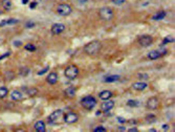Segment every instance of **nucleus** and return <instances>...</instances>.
Segmentation results:
<instances>
[{
	"label": "nucleus",
	"instance_id": "1",
	"mask_svg": "<svg viewBox=\"0 0 175 132\" xmlns=\"http://www.w3.org/2000/svg\"><path fill=\"white\" fill-rule=\"evenodd\" d=\"M101 48H102L101 42L98 40H94V41H91V42L87 43L84 46V51L89 56H96L100 53Z\"/></svg>",
	"mask_w": 175,
	"mask_h": 132
},
{
	"label": "nucleus",
	"instance_id": "2",
	"mask_svg": "<svg viewBox=\"0 0 175 132\" xmlns=\"http://www.w3.org/2000/svg\"><path fill=\"white\" fill-rule=\"evenodd\" d=\"M96 100L92 95H86L81 100V106L86 110H91L96 107Z\"/></svg>",
	"mask_w": 175,
	"mask_h": 132
},
{
	"label": "nucleus",
	"instance_id": "3",
	"mask_svg": "<svg viewBox=\"0 0 175 132\" xmlns=\"http://www.w3.org/2000/svg\"><path fill=\"white\" fill-rule=\"evenodd\" d=\"M99 16L102 20H105V21H110L111 19L113 18L114 13L112 11V9L110 7H102L101 9L99 11Z\"/></svg>",
	"mask_w": 175,
	"mask_h": 132
},
{
	"label": "nucleus",
	"instance_id": "4",
	"mask_svg": "<svg viewBox=\"0 0 175 132\" xmlns=\"http://www.w3.org/2000/svg\"><path fill=\"white\" fill-rule=\"evenodd\" d=\"M64 75L67 79L74 80V79H76L78 77V75H79V68H78L76 65H69L65 68Z\"/></svg>",
	"mask_w": 175,
	"mask_h": 132
},
{
	"label": "nucleus",
	"instance_id": "5",
	"mask_svg": "<svg viewBox=\"0 0 175 132\" xmlns=\"http://www.w3.org/2000/svg\"><path fill=\"white\" fill-rule=\"evenodd\" d=\"M56 12H57L58 15H60V16L65 17V16H68V15L71 14L72 9H71V6L67 3H60L59 5L57 6V9H56Z\"/></svg>",
	"mask_w": 175,
	"mask_h": 132
},
{
	"label": "nucleus",
	"instance_id": "6",
	"mask_svg": "<svg viewBox=\"0 0 175 132\" xmlns=\"http://www.w3.org/2000/svg\"><path fill=\"white\" fill-rule=\"evenodd\" d=\"M137 42L142 47H148V46L152 45L153 43V38L149 35H143L137 39Z\"/></svg>",
	"mask_w": 175,
	"mask_h": 132
},
{
	"label": "nucleus",
	"instance_id": "7",
	"mask_svg": "<svg viewBox=\"0 0 175 132\" xmlns=\"http://www.w3.org/2000/svg\"><path fill=\"white\" fill-rule=\"evenodd\" d=\"M63 121H64L66 124H69V125L74 124L79 121V115H78V113H76V112L70 111V112H68V113H66L64 115Z\"/></svg>",
	"mask_w": 175,
	"mask_h": 132
},
{
	"label": "nucleus",
	"instance_id": "8",
	"mask_svg": "<svg viewBox=\"0 0 175 132\" xmlns=\"http://www.w3.org/2000/svg\"><path fill=\"white\" fill-rule=\"evenodd\" d=\"M63 116V110L58 109L56 111H53L52 113L49 114L48 116V122L49 123H59V119H61Z\"/></svg>",
	"mask_w": 175,
	"mask_h": 132
},
{
	"label": "nucleus",
	"instance_id": "9",
	"mask_svg": "<svg viewBox=\"0 0 175 132\" xmlns=\"http://www.w3.org/2000/svg\"><path fill=\"white\" fill-rule=\"evenodd\" d=\"M65 29V25L63 23H55L52 24V28H50V31H52V35H60L64 31Z\"/></svg>",
	"mask_w": 175,
	"mask_h": 132
},
{
	"label": "nucleus",
	"instance_id": "10",
	"mask_svg": "<svg viewBox=\"0 0 175 132\" xmlns=\"http://www.w3.org/2000/svg\"><path fill=\"white\" fill-rule=\"evenodd\" d=\"M158 103H159V102H158V99H157V97H150V99L147 101V104H146V106H147L148 109L154 110V109H156L157 107H158Z\"/></svg>",
	"mask_w": 175,
	"mask_h": 132
},
{
	"label": "nucleus",
	"instance_id": "11",
	"mask_svg": "<svg viewBox=\"0 0 175 132\" xmlns=\"http://www.w3.org/2000/svg\"><path fill=\"white\" fill-rule=\"evenodd\" d=\"M114 107V102L111 101L110 99L109 100H105V102H103V104L101 105V110L103 112H107V111H110Z\"/></svg>",
	"mask_w": 175,
	"mask_h": 132
},
{
	"label": "nucleus",
	"instance_id": "12",
	"mask_svg": "<svg viewBox=\"0 0 175 132\" xmlns=\"http://www.w3.org/2000/svg\"><path fill=\"white\" fill-rule=\"evenodd\" d=\"M58 80H59V77H58L57 72H49L47 75V77H46V82L49 83V84H56V83L58 82Z\"/></svg>",
	"mask_w": 175,
	"mask_h": 132
},
{
	"label": "nucleus",
	"instance_id": "13",
	"mask_svg": "<svg viewBox=\"0 0 175 132\" xmlns=\"http://www.w3.org/2000/svg\"><path fill=\"white\" fill-rule=\"evenodd\" d=\"M34 128L37 132H45L46 130V126L45 123L43 121H37L34 125Z\"/></svg>",
	"mask_w": 175,
	"mask_h": 132
},
{
	"label": "nucleus",
	"instance_id": "14",
	"mask_svg": "<svg viewBox=\"0 0 175 132\" xmlns=\"http://www.w3.org/2000/svg\"><path fill=\"white\" fill-rule=\"evenodd\" d=\"M160 57H162V53H160L158 50H151V51H149L148 55H147V58L149 59V60H151V61L157 60V59H159Z\"/></svg>",
	"mask_w": 175,
	"mask_h": 132
},
{
	"label": "nucleus",
	"instance_id": "15",
	"mask_svg": "<svg viewBox=\"0 0 175 132\" xmlns=\"http://www.w3.org/2000/svg\"><path fill=\"white\" fill-rule=\"evenodd\" d=\"M148 87L147 83L145 82H136V83H133L132 84V88L134 90H138V91H142V90L146 89Z\"/></svg>",
	"mask_w": 175,
	"mask_h": 132
},
{
	"label": "nucleus",
	"instance_id": "16",
	"mask_svg": "<svg viewBox=\"0 0 175 132\" xmlns=\"http://www.w3.org/2000/svg\"><path fill=\"white\" fill-rule=\"evenodd\" d=\"M112 92L110 91V90H103V91L100 92L99 97L101 100H103V101H105V100H109L111 99V97H112Z\"/></svg>",
	"mask_w": 175,
	"mask_h": 132
},
{
	"label": "nucleus",
	"instance_id": "17",
	"mask_svg": "<svg viewBox=\"0 0 175 132\" xmlns=\"http://www.w3.org/2000/svg\"><path fill=\"white\" fill-rule=\"evenodd\" d=\"M23 97L22 93H21L20 91H18V90H13V91L11 92V99L14 100V101H19V100H21Z\"/></svg>",
	"mask_w": 175,
	"mask_h": 132
},
{
	"label": "nucleus",
	"instance_id": "18",
	"mask_svg": "<svg viewBox=\"0 0 175 132\" xmlns=\"http://www.w3.org/2000/svg\"><path fill=\"white\" fill-rule=\"evenodd\" d=\"M118 80H120V75H108V77L104 78V82H106V83H113Z\"/></svg>",
	"mask_w": 175,
	"mask_h": 132
},
{
	"label": "nucleus",
	"instance_id": "19",
	"mask_svg": "<svg viewBox=\"0 0 175 132\" xmlns=\"http://www.w3.org/2000/svg\"><path fill=\"white\" fill-rule=\"evenodd\" d=\"M165 17H166V12L160 11V12H158L157 14L153 15V16H152V20L159 21V20H162V19H164Z\"/></svg>",
	"mask_w": 175,
	"mask_h": 132
},
{
	"label": "nucleus",
	"instance_id": "20",
	"mask_svg": "<svg viewBox=\"0 0 175 132\" xmlns=\"http://www.w3.org/2000/svg\"><path fill=\"white\" fill-rule=\"evenodd\" d=\"M19 20H16V19H8V20H2L0 22V26H5V25H11V24H16L18 23Z\"/></svg>",
	"mask_w": 175,
	"mask_h": 132
},
{
	"label": "nucleus",
	"instance_id": "21",
	"mask_svg": "<svg viewBox=\"0 0 175 132\" xmlns=\"http://www.w3.org/2000/svg\"><path fill=\"white\" fill-rule=\"evenodd\" d=\"M64 93L68 97H74V95H76V89L72 87H68L64 90Z\"/></svg>",
	"mask_w": 175,
	"mask_h": 132
},
{
	"label": "nucleus",
	"instance_id": "22",
	"mask_svg": "<svg viewBox=\"0 0 175 132\" xmlns=\"http://www.w3.org/2000/svg\"><path fill=\"white\" fill-rule=\"evenodd\" d=\"M9 94V89L6 87H0V99H4Z\"/></svg>",
	"mask_w": 175,
	"mask_h": 132
},
{
	"label": "nucleus",
	"instance_id": "23",
	"mask_svg": "<svg viewBox=\"0 0 175 132\" xmlns=\"http://www.w3.org/2000/svg\"><path fill=\"white\" fill-rule=\"evenodd\" d=\"M174 37L172 36H167L166 38H164V40H162V43L164 44H168V43H173L174 42Z\"/></svg>",
	"mask_w": 175,
	"mask_h": 132
},
{
	"label": "nucleus",
	"instance_id": "24",
	"mask_svg": "<svg viewBox=\"0 0 175 132\" xmlns=\"http://www.w3.org/2000/svg\"><path fill=\"white\" fill-rule=\"evenodd\" d=\"M127 105L129 107H137L138 105H140V103L137 101H135V100H129V101L127 102Z\"/></svg>",
	"mask_w": 175,
	"mask_h": 132
},
{
	"label": "nucleus",
	"instance_id": "25",
	"mask_svg": "<svg viewBox=\"0 0 175 132\" xmlns=\"http://www.w3.org/2000/svg\"><path fill=\"white\" fill-rule=\"evenodd\" d=\"M24 48L28 51H35L36 50V46L34 45V44H26V45L24 46Z\"/></svg>",
	"mask_w": 175,
	"mask_h": 132
},
{
	"label": "nucleus",
	"instance_id": "26",
	"mask_svg": "<svg viewBox=\"0 0 175 132\" xmlns=\"http://www.w3.org/2000/svg\"><path fill=\"white\" fill-rule=\"evenodd\" d=\"M93 131L94 132H106V128L103 126H98L93 129Z\"/></svg>",
	"mask_w": 175,
	"mask_h": 132
},
{
	"label": "nucleus",
	"instance_id": "27",
	"mask_svg": "<svg viewBox=\"0 0 175 132\" xmlns=\"http://www.w3.org/2000/svg\"><path fill=\"white\" fill-rule=\"evenodd\" d=\"M11 5H12V3H11V1H9V0H3V6L5 7L6 9H11Z\"/></svg>",
	"mask_w": 175,
	"mask_h": 132
},
{
	"label": "nucleus",
	"instance_id": "28",
	"mask_svg": "<svg viewBox=\"0 0 175 132\" xmlns=\"http://www.w3.org/2000/svg\"><path fill=\"white\" fill-rule=\"evenodd\" d=\"M111 1H112L115 5H122L123 3L126 2V0H111Z\"/></svg>",
	"mask_w": 175,
	"mask_h": 132
},
{
	"label": "nucleus",
	"instance_id": "29",
	"mask_svg": "<svg viewBox=\"0 0 175 132\" xmlns=\"http://www.w3.org/2000/svg\"><path fill=\"white\" fill-rule=\"evenodd\" d=\"M36 24H35V22H33V21H27L26 22V24H25V26L27 28H31V27H34Z\"/></svg>",
	"mask_w": 175,
	"mask_h": 132
},
{
	"label": "nucleus",
	"instance_id": "30",
	"mask_svg": "<svg viewBox=\"0 0 175 132\" xmlns=\"http://www.w3.org/2000/svg\"><path fill=\"white\" fill-rule=\"evenodd\" d=\"M38 93V90L36 89V88H31V89L28 90V94L30 95H35Z\"/></svg>",
	"mask_w": 175,
	"mask_h": 132
},
{
	"label": "nucleus",
	"instance_id": "31",
	"mask_svg": "<svg viewBox=\"0 0 175 132\" xmlns=\"http://www.w3.org/2000/svg\"><path fill=\"white\" fill-rule=\"evenodd\" d=\"M138 79H148V75L147 73H138Z\"/></svg>",
	"mask_w": 175,
	"mask_h": 132
},
{
	"label": "nucleus",
	"instance_id": "32",
	"mask_svg": "<svg viewBox=\"0 0 175 132\" xmlns=\"http://www.w3.org/2000/svg\"><path fill=\"white\" fill-rule=\"evenodd\" d=\"M48 69H49V67H48V66H47V67L43 68V69H42V70H40V71H39V72H38V75H43V73H45V72H46V71H47V70H48Z\"/></svg>",
	"mask_w": 175,
	"mask_h": 132
},
{
	"label": "nucleus",
	"instance_id": "33",
	"mask_svg": "<svg viewBox=\"0 0 175 132\" xmlns=\"http://www.w3.org/2000/svg\"><path fill=\"white\" fill-rule=\"evenodd\" d=\"M118 121L120 122V123H125V122H126V121H125V119H124V117H121V116H118Z\"/></svg>",
	"mask_w": 175,
	"mask_h": 132
},
{
	"label": "nucleus",
	"instance_id": "34",
	"mask_svg": "<svg viewBox=\"0 0 175 132\" xmlns=\"http://www.w3.org/2000/svg\"><path fill=\"white\" fill-rule=\"evenodd\" d=\"M36 5H37V2H33V3L30 4V7H31V9H35Z\"/></svg>",
	"mask_w": 175,
	"mask_h": 132
},
{
	"label": "nucleus",
	"instance_id": "35",
	"mask_svg": "<svg viewBox=\"0 0 175 132\" xmlns=\"http://www.w3.org/2000/svg\"><path fill=\"white\" fill-rule=\"evenodd\" d=\"M14 45L20 46V45H22V43H21V41H15V42H14Z\"/></svg>",
	"mask_w": 175,
	"mask_h": 132
},
{
	"label": "nucleus",
	"instance_id": "36",
	"mask_svg": "<svg viewBox=\"0 0 175 132\" xmlns=\"http://www.w3.org/2000/svg\"><path fill=\"white\" fill-rule=\"evenodd\" d=\"M128 131H129V132H137L138 130H137V128H130Z\"/></svg>",
	"mask_w": 175,
	"mask_h": 132
},
{
	"label": "nucleus",
	"instance_id": "37",
	"mask_svg": "<svg viewBox=\"0 0 175 132\" xmlns=\"http://www.w3.org/2000/svg\"><path fill=\"white\" fill-rule=\"evenodd\" d=\"M168 128H169V126H168V125H162V130H168Z\"/></svg>",
	"mask_w": 175,
	"mask_h": 132
},
{
	"label": "nucleus",
	"instance_id": "38",
	"mask_svg": "<svg viewBox=\"0 0 175 132\" xmlns=\"http://www.w3.org/2000/svg\"><path fill=\"white\" fill-rule=\"evenodd\" d=\"M78 1H79V3H82V4H83V3H86L88 0H78Z\"/></svg>",
	"mask_w": 175,
	"mask_h": 132
},
{
	"label": "nucleus",
	"instance_id": "39",
	"mask_svg": "<svg viewBox=\"0 0 175 132\" xmlns=\"http://www.w3.org/2000/svg\"><path fill=\"white\" fill-rule=\"evenodd\" d=\"M118 130H120V131H125L126 129L124 128V127H120V128H118Z\"/></svg>",
	"mask_w": 175,
	"mask_h": 132
},
{
	"label": "nucleus",
	"instance_id": "40",
	"mask_svg": "<svg viewBox=\"0 0 175 132\" xmlns=\"http://www.w3.org/2000/svg\"><path fill=\"white\" fill-rule=\"evenodd\" d=\"M27 2H28V0H22V3L23 4H27Z\"/></svg>",
	"mask_w": 175,
	"mask_h": 132
},
{
	"label": "nucleus",
	"instance_id": "41",
	"mask_svg": "<svg viewBox=\"0 0 175 132\" xmlns=\"http://www.w3.org/2000/svg\"><path fill=\"white\" fill-rule=\"evenodd\" d=\"M0 14H1V12H0Z\"/></svg>",
	"mask_w": 175,
	"mask_h": 132
}]
</instances>
